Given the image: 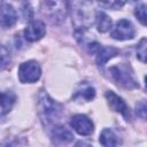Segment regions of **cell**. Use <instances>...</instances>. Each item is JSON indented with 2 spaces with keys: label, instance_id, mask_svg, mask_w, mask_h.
I'll return each mask as SVG.
<instances>
[{
  "label": "cell",
  "instance_id": "cell-17",
  "mask_svg": "<svg viewBox=\"0 0 147 147\" xmlns=\"http://www.w3.org/2000/svg\"><path fill=\"white\" fill-rule=\"evenodd\" d=\"M9 62H10V53H9V51L5 46L0 45V69L6 68L9 64Z\"/></svg>",
  "mask_w": 147,
  "mask_h": 147
},
{
  "label": "cell",
  "instance_id": "cell-11",
  "mask_svg": "<svg viewBox=\"0 0 147 147\" xmlns=\"http://www.w3.org/2000/svg\"><path fill=\"white\" fill-rule=\"evenodd\" d=\"M15 101H16V95L11 91H7V92L0 91V118L11 110Z\"/></svg>",
  "mask_w": 147,
  "mask_h": 147
},
{
  "label": "cell",
  "instance_id": "cell-8",
  "mask_svg": "<svg viewBox=\"0 0 147 147\" xmlns=\"http://www.w3.org/2000/svg\"><path fill=\"white\" fill-rule=\"evenodd\" d=\"M106 98H107V101L109 103V107L113 110H115L117 113H121L126 119L130 118V109H129V107L126 106L125 101L122 98H119L117 94H115L111 91H107Z\"/></svg>",
  "mask_w": 147,
  "mask_h": 147
},
{
  "label": "cell",
  "instance_id": "cell-7",
  "mask_svg": "<svg viewBox=\"0 0 147 147\" xmlns=\"http://www.w3.org/2000/svg\"><path fill=\"white\" fill-rule=\"evenodd\" d=\"M70 124L72 129L80 136H90L94 130V125L92 121L86 115H82V114H77L72 116Z\"/></svg>",
  "mask_w": 147,
  "mask_h": 147
},
{
  "label": "cell",
  "instance_id": "cell-18",
  "mask_svg": "<svg viewBox=\"0 0 147 147\" xmlns=\"http://www.w3.org/2000/svg\"><path fill=\"white\" fill-rule=\"evenodd\" d=\"M99 2L105 7H108L111 9H119L123 7L125 0H99Z\"/></svg>",
  "mask_w": 147,
  "mask_h": 147
},
{
  "label": "cell",
  "instance_id": "cell-13",
  "mask_svg": "<svg viewBox=\"0 0 147 147\" xmlns=\"http://www.w3.org/2000/svg\"><path fill=\"white\" fill-rule=\"evenodd\" d=\"M96 54V64L98 65H105L110 59L116 56L118 54V49L115 47H100Z\"/></svg>",
  "mask_w": 147,
  "mask_h": 147
},
{
  "label": "cell",
  "instance_id": "cell-21",
  "mask_svg": "<svg viewBox=\"0 0 147 147\" xmlns=\"http://www.w3.org/2000/svg\"><path fill=\"white\" fill-rule=\"evenodd\" d=\"M137 110H139V114H140V116L142 118L146 117V106H145V102H141L140 106L138 105L137 106Z\"/></svg>",
  "mask_w": 147,
  "mask_h": 147
},
{
  "label": "cell",
  "instance_id": "cell-5",
  "mask_svg": "<svg viewBox=\"0 0 147 147\" xmlns=\"http://www.w3.org/2000/svg\"><path fill=\"white\" fill-rule=\"evenodd\" d=\"M41 76L40 65L36 61H26L18 68V79L21 83H34Z\"/></svg>",
  "mask_w": 147,
  "mask_h": 147
},
{
  "label": "cell",
  "instance_id": "cell-4",
  "mask_svg": "<svg viewBox=\"0 0 147 147\" xmlns=\"http://www.w3.org/2000/svg\"><path fill=\"white\" fill-rule=\"evenodd\" d=\"M110 76L111 78L119 85L126 87V88H136L138 87V83L134 80L132 71L130 69V67L125 65V64H121V65H115L111 67L109 69Z\"/></svg>",
  "mask_w": 147,
  "mask_h": 147
},
{
  "label": "cell",
  "instance_id": "cell-19",
  "mask_svg": "<svg viewBox=\"0 0 147 147\" xmlns=\"http://www.w3.org/2000/svg\"><path fill=\"white\" fill-rule=\"evenodd\" d=\"M137 56L141 62L146 61V38H142L137 45Z\"/></svg>",
  "mask_w": 147,
  "mask_h": 147
},
{
  "label": "cell",
  "instance_id": "cell-6",
  "mask_svg": "<svg viewBox=\"0 0 147 147\" xmlns=\"http://www.w3.org/2000/svg\"><path fill=\"white\" fill-rule=\"evenodd\" d=\"M111 38L116 40H127L134 37V28L127 20H119L110 32Z\"/></svg>",
  "mask_w": 147,
  "mask_h": 147
},
{
  "label": "cell",
  "instance_id": "cell-22",
  "mask_svg": "<svg viewBox=\"0 0 147 147\" xmlns=\"http://www.w3.org/2000/svg\"><path fill=\"white\" fill-rule=\"evenodd\" d=\"M130 1H138V0H130Z\"/></svg>",
  "mask_w": 147,
  "mask_h": 147
},
{
  "label": "cell",
  "instance_id": "cell-16",
  "mask_svg": "<svg viewBox=\"0 0 147 147\" xmlns=\"http://www.w3.org/2000/svg\"><path fill=\"white\" fill-rule=\"evenodd\" d=\"M94 96H95V90L91 85L82 86V88L78 90L76 92V94H75V98H83V99H85L87 101L92 100Z\"/></svg>",
  "mask_w": 147,
  "mask_h": 147
},
{
  "label": "cell",
  "instance_id": "cell-14",
  "mask_svg": "<svg viewBox=\"0 0 147 147\" xmlns=\"http://www.w3.org/2000/svg\"><path fill=\"white\" fill-rule=\"evenodd\" d=\"M95 22H96V28L99 32H107L111 28V20L110 17L103 13V11H98L95 16Z\"/></svg>",
  "mask_w": 147,
  "mask_h": 147
},
{
  "label": "cell",
  "instance_id": "cell-10",
  "mask_svg": "<svg viewBox=\"0 0 147 147\" xmlns=\"http://www.w3.org/2000/svg\"><path fill=\"white\" fill-rule=\"evenodd\" d=\"M17 21V15L15 9L8 5L2 3L0 5V26L3 29L11 28Z\"/></svg>",
  "mask_w": 147,
  "mask_h": 147
},
{
  "label": "cell",
  "instance_id": "cell-15",
  "mask_svg": "<svg viewBox=\"0 0 147 147\" xmlns=\"http://www.w3.org/2000/svg\"><path fill=\"white\" fill-rule=\"evenodd\" d=\"M100 142L103 146L110 147V146H117L119 144L116 134L110 129H105L100 134Z\"/></svg>",
  "mask_w": 147,
  "mask_h": 147
},
{
  "label": "cell",
  "instance_id": "cell-2",
  "mask_svg": "<svg viewBox=\"0 0 147 147\" xmlns=\"http://www.w3.org/2000/svg\"><path fill=\"white\" fill-rule=\"evenodd\" d=\"M72 6V21L77 29L84 30L87 29L93 18L91 17L92 5L88 0H71Z\"/></svg>",
  "mask_w": 147,
  "mask_h": 147
},
{
  "label": "cell",
  "instance_id": "cell-12",
  "mask_svg": "<svg viewBox=\"0 0 147 147\" xmlns=\"http://www.w3.org/2000/svg\"><path fill=\"white\" fill-rule=\"evenodd\" d=\"M52 137L55 141L59 142H69L74 139V134L70 132V130L60 124L55 125L52 129Z\"/></svg>",
  "mask_w": 147,
  "mask_h": 147
},
{
  "label": "cell",
  "instance_id": "cell-9",
  "mask_svg": "<svg viewBox=\"0 0 147 147\" xmlns=\"http://www.w3.org/2000/svg\"><path fill=\"white\" fill-rule=\"evenodd\" d=\"M46 33L45 24L41 21L31 22L24 30V37L28 41H37L41 39Z\"/></svg>",
  "mask_w": 147,
  "mask_h": 147
},
{
  "label": "cell",
  "instance_id": "cell-3",
  "mask_svg": "<svg viewBox=\"0 0 147 147\" xmlns=\"http://www.w3.org/2000/svg\"><path fill=\"white\" fill-rule=\"evenodd\" d=\"M42 11L53 23L60 24L69 11L68 0H42Z\"/></svg>",
  "mask_w": 147,
  "mask_h": 147
},
{
  "label": "cell",
  "instance_id": "cell-1",
  "mask_svg": "<svg viewBox=\"0 0 147 147\" xmlns=\"http://www.w3.org/2000/svg\"><path fill=\"white\" fill-rule=\"evenodd\" d=\"M38 108L42 124L46 127H54L62 115V107L54 101L45 91H40L38 95Z\"/></svg>",
  "mask_w": 147,
  "mask_h": 147
},
{
  "label": "cell",
  "instance_id": "cell-20",
  "mask_svg": "<svg viewBox=\"0 0 147 147\" xmlns=\"http://www.w3.org/2000/svg\"><path fill=\"white\" fill-rule=\"evenodd\" d=\"M134 15L142 25H146V6L145 5H140L139 7H137Z\"/></svg>",
  "mask_w": 147,
  "mask_h": 147
}]
</instances>
